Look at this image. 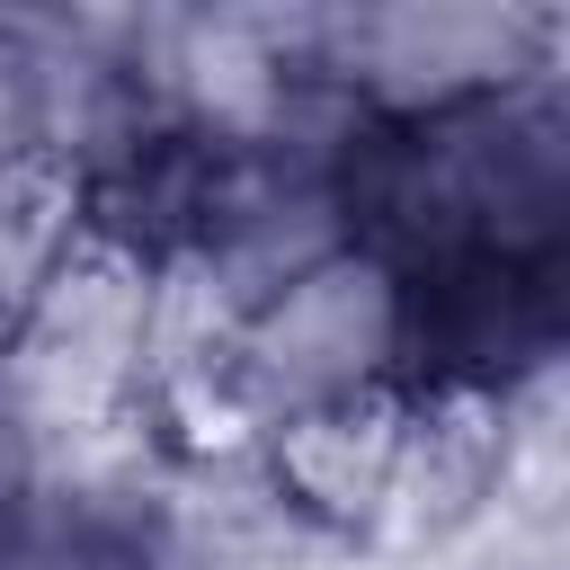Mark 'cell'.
Instances as JSON below:
<instances>
[{
  "mask_svg": "<svg viewBox=\"0 0 570 570\" xmlns=\"http://www.w3.org/2000/svg\"><path fill=\"white\" fill-rule=\"evenodd\" d=\"M89 232V187L71 160L27 151L0 169V330L36 303V285L62 267V249Z\"/></svg>",
  "mask_w": 570,
  "mask_h": 570,
  "instance_id": "obj_5",
  "label": "cell"
},
{
  "mask_svg": "<svg viewBox=\"0 0 570 570\" xmlns=\"http://www.w3.org/2000/svg\"><path fill=\"white\" fill-rule=\"evenodd\" d=\"M499 454H508V392L481 383H410L401 445L383 508L356 543L365 570H436L499 517Z\"/></svg>",
  "mask_w": 570,
  "mask_h": 570,
  "instance_id": "obj_3",
  "label": "cell"
},
{
  "mask_svg": "<svg viewBox=\"0 0 570 570\" xmlns=\"http://www.w3.org/2000/svg\"><path fill=\"white\" fill-rule=\"evenodd\" d=\"M232 383L249 392L258 436L285 410L410 383V285L365 249L321 258L232 330Z\"/></svg>",
  "mask_w": 570,
  "mask_h": 570,
  "instance_id": "obj_2",
  "label": "cell"
},
{
  "mask_svg": "<svg viewBox=\"0 0 570 570\" xmlns=\"http://www.w3.org/2000/svg\"><path fill=\"white\" fill-rule=\"evenodd\" d=\"M45 151V45L27 18H0V169Z\"/></svg>",
  "mask_w": 570,
  "mask_h": 570,
  "instance_id": "obj_6",
  "label": "cell"
},
{
  "mask_svg": "<svg viewBox=\"0 0 570 570\" xmlns=\"http://www.w3.org/2000/svg\"><path fill=\"white\" fill-rule=\"evenodd\" d=\"M27 490H36V445H27V428L0 410V543H9L18 508H27Z\"/></svg>",
  "mask_w": 570,
  "mask_h": 570,
  "instance_id": "obj_7",
  "label": "cell"
},
{
  "mask_svg": "<svg viewBox=\"0 0 570 570\" xmlns=\"http://www.w3.org/2000/svg\"><path fill=\"white\" fill-rule=\"evenodd\" d=\"M401 401L410 383H383V392H347V401H312V410H285L267 419L258 436V481L276 490V508L356 552L374 508H383V481H392V445H401Z\"/></svg>",
  "mask_w": 570,
  "mask_h": 570,
  "instance_id": "obj_4",
  "label": "cell"
},
{
  "mask_svg": "<svg viewBox=\"0 0 570 570\" xmlns=\"http://www.w3.org/2000/svg\"><path fill=\"white\" fill-rule=\"evenodd\" d=\"M347 240L401 285L445 267H570V89L561 71L436 107L365 116L338 151Z\"/></svg>",
  "mask_w": 570,
  "mask_h": 570,
  "instance_id": "obj_1",
  "label": "cell"
}]
</instances>
